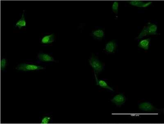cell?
Returning a JSON list of instances; mask_svg holds the SVG:
<instances>
[{
    "instance_id": "obj_6",
    "label": "cell",
    "mask_w": 164,
    "mask_h": 124,
    "mask_svg": "<svg viewBox=\"0 0 164 124\" xmlns=\"http://www.w3.org/2000/svg\"><path fill=\"white\" fill-rule=\"evenodd\" d=\"M129 3L131 5L138 7L139 8H146L151 5L152 2H145L141 1H131L129 2Z\"/></svg>"
},
{
    "instance_id": "obj_13",
    "label": "cell",
    "mask_w": 164,
    "mask_h": 124,
    "mask_svg": "<svg viewBox=\"0 0 164 124\" xmlns=\"http://www.w3.org/2000/svg\"><path fill=\"white\" fill-rule=\"evenodd\" d=\"M26 19L24 16V13H23L22 17L20 19H19L17 22L16 24V27H18L19 28H21L22 27H25L26 26Z\"/></svg>"
},
{
    "instance_id": "obj_4",
    "label": "cell",
    "mask_w": 164,
    "mask_h": 124,
    "mask_svg": "<svg viewBox=\"0 0 164 124\" xmlns=\"http://www.w3.org/2000/svg\"><path fill=\"white\" fill-rule=\"evenodd\" d=\"M126 101L125 96L122 93L116 95L111 99V102L118 106H122L124 104Z\"/></svg>"
},
{
    "instance_id": "obj_15",
    "label": "cell",
    "mask_w": 164,
    "mask_h": 124,
    "mask_svg": "<svg viewBox=\"0 0 164 124\" xmlns=\"http://www.w3.org/2000/svg\"><path fill=\"white\" fill-rule=\"evenodd\" d=\"M7 64V60L5 59H2L1 61V69L3 70L5 69Z\"/></svg>"
},
{
    "instance_id": "obj_7",
    "label": "cell",
    "mask_w": 164,
    "mask_h": 124,
    "mask_svg": "<svg viewBox=\"0 0 164 124\" xmlns=\"http://www.w3.org/2000/svg\"><path fill=\"white\" fill-rule=\"evenodd\" d=\"M38 58L40 61L42 62H54L55 61L54 58L51 55L43 53H40L38 54Z\"/></svg>"
},
{
    "instance_id": "obj_8",
    "label": "cell",
    "mask_w": 164,
    "mask_h": 124,
    "mask_svg": "<svg viewBox=\"0 0 164 124\" xmlns=\"http://www.w3.org/2000/svg\"><path fill=\"white\" fill-rule=\"evenodd\" d=\"M92 37L97 40H102L105 36V32L102 29H97L92 32Z\"/></svg>"
},
{
    "instance_id": "obj_14",
    "label": "cell",
    "mask_w": 164,
    "mask_h": 124,
    "mask_svg": "<svg viewBox=\"0 0 164 124\" xmlns=\"http://www.w3.org/2000/svg\"><path fill=\"white\" fill-rule=\"evenodd\" d=\"M119 6V3L117 1H115L113 2L112 6V10L115 14L117 15L118 12Z\"/></svg>"
},
{
    "instance_id": "obj_16",
    "label": "cell",
    "mask_w": 164,
    "mask_h": 124,
    "mask_svg": "<svg viewBox=\"0 0 164 124\" xmlns=\"http://www.w3.org/2000/svg\"><path fill=\"white\" fill-rule=\"evenodd\" d=\"M50 117L48 116L44 117L41 121V123L44 124H48L51 120Z\"/></svg>"
},
{
    "instance_id": "obj_11",
    "label": "cell",
    "mask_w": 164,
    "mask_h": 124,
    "mask_svg": "<svg viewBox=\"0 0 164 124\" xmlns=\"http://www.w3.org/2000/svg\"><path fill=\"white\" fill-rule=\"evenodd\" d=\"M96 82L97 85H99L100 87L103 88V89H108V90H110V91L114 92V90H113V88L110 86L106 81L103 80H99L98 78H97L96 79Z\"/></svg>"
},
{
    "instance_id": "obj_12",
    "label": "cell",
    "mask_w": 164,
    "mask_h": 124,
    "mask_svg": "<svg viewBox=\"0 0 164 124\" xmlns=\"http://www.w3.org/2000/svg\"><path fill=\"white\" fill-rule=\"evenodd\" d=\"M55 40V35L54 34L44 36L41 40V43L43 44H51L54 42Z\"/></svg>"
},
{
    "instance_id": "obj_3",
    "label": "cell",
    "mask_w": 164,
    "mask_h": 124,
    "mask_svg": "<svg viewBox=\"0 0 164 124\" xmlns=\"http://www.w3.org/2000/svg\"><path fill=\"white\" fill-rule=\"evenodd\" d=\"M139 108L142 111L146 112H154L159 110L155 107L151 103L148 102L140 103L139 105Z\"/></svg>"
},
{
    "instance_id": "obj_2",
    "label": "cell",
    "mask_w": 164,
    "mask_h": 124,
    "mask_svg": "<svg viewBox=\"0 0 164 124\" xmlns=\"http://www.w3.org/2000/svg\"><path fill=\"white\" fill-rule=\"evenodd\" d=\"M44 69V68L41 66L26 63L21 64L18 65L16 68L17 70L24 72L41 70Z\"/></svg>"
},
{
    "instance_id": "obj_9",
    "label": "cell",
    "mask_w": 164,
    "mask_h": 124,
    "mask_svg": "<svg viewBox=\"0 0 164 124\" xmlns=\"http://www.w3.org/2000/svg\"><path fill=\"white\" fill-rule=\"evenodd\" d=\"M146 26L149 35H156L158 34L157 32L158 27L156 24L149 22Z\"/></svg>"
},
{
    "instance_id": "obj_10",
    "label": "cell",
    "mask_w": 164,
    "mask_h": 124,
    "mask_svg": "<svg viewBox=\"0 0 164 124\" xmlns=\"http://www.w3.org/2000/svg\"><path fill=\"white\" fill-rule=\"evenodd\" d=\"M151 40V38H146V39L141 40L138 44V47L145 50H148L149 47Z\"/></svg>"
},
{
    "instance_id": "obj_5",
    "label": "cell",
    "mask_w": 164,
    "mask_h": 124,
    "mask_svg": "<svg viewBox=\"0 0 164 124\" xmlns=\"http://www.w3.org/2000/svg\"><path fill=\"white\" fill-rule=\"evenodd\" d=\"M117 47V43L115 40H113L109 42L106 44L104 50L105 52L108 54H113L115 53L116 51Z\"/></svg>"
},
{
    "instance_id": "obj_1",
    "label": "cell",
    "mask_w": 164,
    "mask_h": 124,
    "mask_svg": "<svg viewBox=\"0 0 164 124\" xmlns=\"http://www.w3.org/2000/svg\"><path fill=\"white\" fill-rule=\"evenodd\" d=\"M89 62L94 73L95 78H97V75H99L102 72L104 68V65L103 62H100L97 57L92 55L89 60Z\"/></svg>"
}]
</instances>
